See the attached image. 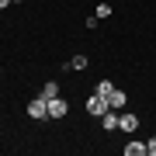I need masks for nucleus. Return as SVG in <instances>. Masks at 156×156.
Instances as JSON below:
<instances>
[{
    "label": "nucleus",
    "instance_id": "1",
    "mask_svg": "<svg viewBox=\"0 0 156 156\" xmlns=\"http://www.w3.org/2000/svg\"><path fill=\"white\" fill-rule=\"evenodd\" d=\"M87 111L94 115V118H101L104 111H111V104H108V97H101V94H90V97H87Z\"/></svg>",
    "mask_w": 156,
    "mask_h": 156
},
{
    "label": "nucleus",
    "instance_id": "2",
    "mask_svg": "<svg viewBox=\"0 0 156 156\" xmlns=\"http://www.w3.org/2000/svg\"><path fill=\"white\" fill-rule=\"evenodd\" d=\"M28 118H49V101H42V97H35L31 104H28Z\"/></svg>",
    "mask_w": 156,
    "mask_h": 156
},
{
    "label": "nucleus",
    "instance_id": "3",
    "mask_svg": "<svg viewBox=\"0 0 156 156\" xmlns=\"http://www.w3.org/2000/svg\"><path fill=\"white\" fill-rule=\"evenodd\" d=\"M66 111H69V104L62 97H52L49 101V118H66Z\"/></svg>",
    "mask_w": 156,
    "mask_h": 156
},
{
    "label": "nucleus",
    "instance_id": "4",
    "mask_svg": "<svg viewBox=\"0 0 156 156\" xmlns=\"http://www.w3.org/2000/svg\"><path fill=\"white\" fill-rule=\"evenodd\" d=\"M118 128H122V132H135V128H139V118L135 115H118Z\"/></svg>",
    "mask_w": 156,
    "mask_h": 156
},
{
    "label": "nucleus",
    "instance_id": "5",
    "mask_svg": "<svg viewBox=\"0 0 156 156\" xmlns=\"http://www.w3.org/2000/svg\"><path fill=\"white\" fill-rule=\"evenodd\" d=\"M101 125H104L108 132H115V128H118V111H115V108H111V111H104V115H101Z\"/></svg>",
    "mask_w": 156,
    "mask_h": 156
},
{
    "label": "nucleus",
    "instance_id": "6",
    "mask_svg": "<svg viewBox=\"0 0 156 156\" xmlns=\"http://www.w3.org/2000/svg\"><path fill=\"white\" fill-rule=\"evenodd\" d=\"M42 101H52V97H59V83H56V80H49V83H45L42 87V94H38Z\"/></svg>",
    "mask_w": 156,
    "mask_h": 156
},
{
    "label": "nucleus",
    "instance_id": "7",
    "mask_svg": "<svg viewBox=\"0 0 156 156\" xmlns=\"http://www.w3.org/2000/svg\"><path fill=\"white\" fill-rule=\"evenodd\" d=\"M87 66H90V62H87V56H73L62 69H66V73H73V69H87Z\"/></svg>",
    "mask_w": 156,
    "mask_h": 156
},
{
    "label": "nucleus",
    "instance_id": "8",
    "mask_svg": "<svg viewBox=\"0 0 156 156\" xmlns=\"http://www.w3.org/2000/svg\"><path fill=\"white\" fill-rule=\"evenodd\" d=\"M125 156H146V142H139V139H132L125 146Z\"/></svg>",
    "mask_w": 156,
    "mask_h": 156
},
{
    "label": "nucleus",
    "instance_id": "9",
    "mask_svg": "<svg viewBox=\"0 0 156 156\" xmlns=\"http://www.w3.org/2000/svg\"><path fill=\"white\" fill-rule=\"evenodd\" d=\"M108 104H111V108H115V111H118V108H125V94H122V90H118V87H115V90H111V94H108Z\"/></svg>",
    "mask_w": 156,
    "mask_h": 156
},
{
    "label": "nucleus",
    "instance_id": "10",
    "mask_svg": "<svg viewBox=\"0 0 156 156\" xmlns=\"http://www.w3.org/2000/svg\"><path fill=\"white\" fill-rule=\"evenodd\" d=\"M111 90H115V83H111V80H101V83L94 87V94H101V97H108V94H111Z\"/></svg>",
    "mask_w": 156,
    "mask_h": 156
},
{
    "label": "nucleus",
    "instance_id": "11",
    "mask_svg": "<svg viewBox=\"0 0 156 156\" xmlns=\"http://www.w3.org/2000/svg\"><path fill=\"white\" fill-rule=\"evenodd\" d=\"M94 14H97V21H101V17H111V4H97Z\"/></svg>",
    "mask_w": 156,
    "mask_h": 156
},
{
    "label": "nucleus",
    "instance_id": "12",
    "mask_svg": "<svg viewBox=\"0 0 156 156\" xmlns=\"http://www.w3.org/2000/svg\"><path fill=\"white\" fill-rule=\"evenodd\" d=\"M146 156H156V135H153L149 142H146Z\"/></svg>",
    "mask_w": 156,
    "mask_h": 156
},
{
    "label": "nucleus",
    "instance_id": "13",
    "mask_svg": "<svg viewBox=\"0 0 156 156\" xmlns=\"http://www.w3.org/2000/svg\"><path fill=\"white\" fill-rule=\"evenodd\" d=\"M7 4H11V0H0V11H4V7H7Z\"/></svg>",
    "mask_w": 156,
    "mask_h": 156
},
{
    "label": "nucleus",
    "instance_id": "14",
    "mask_svg": "<svg viewBox=\"0 0 156 156\" xmlns=\"http://www.w3.org/2000/svg\"><path fill=\"white\" fill-rule=\"evenodd\" d=\"M11 4H21V0H11Z\"/></svg>",
    "mask_w": 156,
    "mask_h": 156
}]
</instances>
